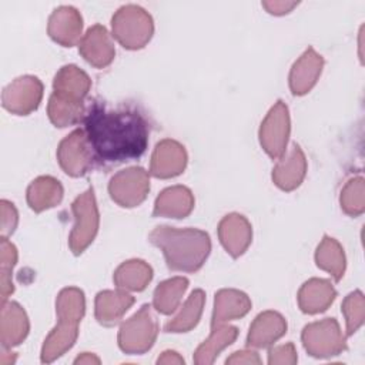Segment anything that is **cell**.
I'll return each instance as SVG.
<instances>
[{
  "instance_id": "44dd1931",
  "label": "cell",
  "mask_w": 365,
  "mask_h": 365,
  "mask_svg": "<svg viewBox=\"0 0 365 365\" xmlns=\"http://www.w3.org/2000/svg\"><path fill=\"white\" fill-rule=\"evenodd\" d=\"M325 282L327 281H322V279H311L309 282H307L302 287V289L299 292V305L304 312L315 314V312H321L327 308V305L329 302H327L322 298H318V292L324 287Z\"/></svg>"
},
{
  "instance_id": "8fae6325",
  "label": "cell",
  "mask_w": 365,
  "mask_h": 365,
  "mask_svg": "<svg viewBox=\"0 0 365 365\" xmlns=\"http://www.w3.org/2000/svg\"><path fill=\"white\" fill-rule=\"evenodd\" d=\"M338 324L334 318H327L322 322H315L311 325H307L302 332V341L304 346L321 339L325 341V349H327V356L329 355H336L341 349L345 348L344 338H341L338 332Z\"/></svg>"
},
{
  "instance_id": "277c9868",
  "label": "cell",
  "mask_w": 365,
  "mask_h": 365,
  "mask_svg": "<svg viewBox=\"0 0 365 365\" xmlns=\"http://www.w3.org/2000/svg\"><path fill=\"white\" fill-rule=\"evenodd\" d=\"M157 324L150 312V305H144L138 314L123 324L118 344L124 352L141 354L153 346Z\"/></svg>"
},
{
  "instance_id": "e0dca14e",
  "label": "cell",
  "mask_w": 365,
  "mask_h": 365,
  "mask_svg": "<svg viewBox=\"0 0 365 365\" xmlns=\"http://www.w3.org/2000/svg\"><path fill=\"white\" fill-rule=\"evenodd\" d=\"M57 190H63V188L58 181L56 182L54 178L51 177L37 178L36 181H33V184L29 187V191H27L29 205L34 211H41L44 208L53 207L61 200L63 194H47V192H53Z\"/></svg>"
},
{
  "instance_id": "9c48e42d",
  "label": "cell",
  "mask_w": 365,
  "mask_h": 365,
  "mask_svg": "<svg viewBox=\"0 0 365 365\" xmlns=\"http://www.w3.org/2000/svg\"><path fill=\"white\" fill-rule=\"evenodd\" d=\"M287 329V324L281 315L277 312H264L257 317L254 321L250 335H248V345L264 348L284 335Z\"/></svg>"
},
{
  "instance_id": "ba28073f",
  "label": "cell",
  "mask_w": 365,
  "mask_h": 365,
  "mask_svg": "<svg viewBox=\"0 0 365 365\" xmlns=\"http://www.w3.org/2000/svg\"><path fill=\"white\" fill-rule=\"evenodd\" d=\"M1 345L11 348L19 345L29 332V322L24 311L16 302L3 304L1 309Z\"/></svg>"
},
{
  "instance_id": "ac0fdd59",
  "label": "cell",
  "mask_w": 365,
  "mask_h": 365,
  "mask_svg": "<svg viewBox=\"0 0 365 365\" xmlns=\"http://www.w3.org/2000/svg\"><path fill=\"white\" fill-rule=\"evenodd\" d=\"M204 304V292L201 289H195L188 301L185 302L181 314L173 321L165 325L167 332H185L191 329L200 319L201 311Z\"/></svg>"
},
{
  "instance_id": "30bf717a",
  "label": "cell",
  "mask_w": 365,
  "mask_h": 365,
  "mask_svg": "<svg viewBox=\"0 0 365 365\" xmlns=\"http://www.w3.org/2000/svg\"><path fill=\"white\" fill-rule=\"evenodd\" d=\"M80 50L84 58L96 67L107 66L114 56V50L108 41L107 31L101 26H94L88 30Z\"/></svg>"
},
{
  "instance_id": "4fadbf2b",
  "label": "cell",
  "mask_w": 365,
  "mask_h": 365,
  "mask_svg": "<svg viewBox=\"0 0 365 365\" xmlns=\"http://www.w3.org/2000/svg\"><path fill=\"white\" fill-rule=\"evenodd\" d=\"M220 238L222 245L232 257H238L244 252L250 242V225L242 215L235 214V231L232 225V217L227 215L220 224Z\"/></svg>"
},
{
  "instance_id": "2e32d148",
  "label": "cell",
  "mask_w": 365,
  "mask_h": 365,
  "mask_svg": "<svg viewBox=\"0 0 365 365\" xmlns=\"http://www.w3.org/2000/svg\"><path fill=\"white\" fill-rule=\"evenodd\" d=\"M237 334L238 331L234 327H212L211 336L197 349L194 361L197 364H211L222 348L232 344V341L237 338Z\"/></svg>"
},
{
  "instance_id": "603a6c76",
  "label": "cell",
  "mask_w": 365,
  "mask_h": 365,
  "mask_svg": "<svg viewBox=\"0 0 365 365\" xmlns=\"http://www.w3.org/2000/svg\"><path fill=\"white\" fill-rule=\"evenodd\" d=\"M232 362H257L259 364V358L255 352H234V355L231 358L227 359V364H232Z\"/></svg>"
},
{
  "instance_id": "3957f363",
  "label": "cell",
  "mask_w": 365,
  "mask_h": 365,
  "mask_svg": "<svg viewBox=\"0 0 365 365\" xmlns=\"http://www.w3.org/2000/svg\"><path fill=\"white\" fill-rule=\"evenodd\" d=\"M58 327L48 335L41 351V361L51 362L68 349L77 336V322L84 314V295L77 288L61 291L57 299Z\"/></svg>"
},
{
  "instance_id": "ffe728a7",
  "label": "cell",
  "mask_w": 365,
  "mask_h": 365,
  "mask_svg": "<svg viewBox=\"0 0 365 365\" xmlns=\"http://www.w3.org/2000/svg\"><path fill=\"white\" fill-rule=\"evenodd\" d=\"M285 165L289 168V171L287 173H281V174H272L275 184L279 185L284 190H292L295 187L299 185L302 177H304V170H305V161H304V155L299 150V147L297 144H294V150L292 154L289 157V161L285 163Z\"/></svg>"
},
{
  "instance_id": "9a60e30c",
  "label": "cell",
  "mask_w": 365,
  "mask_h": 365,
  "mask_svg": "<svg viewBox=\"0 0 365 365\" xmlns=\"http://www.w3.org/2000/svg\"><path fill=\"white\" fill-rule=\"evenodd\" d=\"M192 208V197L190 190L184 187H173L161 192V197L155 201L154 215L165 214L174 218L187 215Z\"/></svg>"
},
{
  "instance_id": "7402d4cb",
  "label": "cell",
  "mask_w": 365,
  "mask_h": 365,
  "mask_svg": "<svg viewBox=\"0 0 365 365\" xmlns=\"http://www.w3.org/2000/svg\"><path fill=\"white\" fill-rule=\"evenodd\" d=\"M268 361H269V364H274V362H295L297 356H295L294 345L288 344V345L271 349Z\"/></svg>"
},
{
  "instance_id": "5b68a950",
  "label": "cell",
  "mask_w": 365,
  "mask_h": 365,
  "mask_svg": "<svg viewBox=\"0 0 365 365\" xmlns=\"http://www.w3.org/2000/svg\"><path fill=\"white\" fill-rule=\"evenodd\" d=\"M93 194V188H90L73 202V211L76 214L77 224L71 234L70 245L74 254L83 252V250L93 241L97 232L98 214Z\"/></svg>"
},
{
  "instance_id": "7a4b0ae2",
  "label": "cell",
  "mask_w": 365,
  "mask_h": 365,
  "mask_svg": "<svg viewBox=\"0 0 365 365\" xmlns=\"http://www.w3.org/2000/svg\"><path fill=\"white\" fill-rule=\"evenodd\" d=\"M151 242L164 250L171 269L197 271L210 252V237L200 230H174L158 227Z\"/></svg>"
},
{
  "instance_id": "6da1fadb",
  "label": "cell",
  "mask_w": 365,
  "mask_h": 365,
  "mask_svg": "<svg viewBox=\"0 0 365 365\" xmlns=\"http://www.w3.org/2000/svg\"><path fill=\"white\" fill-rule=\"evenodd\" d=\"M91 158L100 164L140 158L148 144V124L135 108H107L93 103L83 117Z\"/></svg>"
},
{
  "instance_id": "d6986e66",
  "label": "cell",
  "mask_w": 365,
  "mask_h": 365,
  "mask_svg": "<svg viewBox=\"0 0 365 365\" xmlns=\"http://www.w3.org/2000/svg\"><path fill=\"white\" fill-rule=\"evenodd\" d=\"M187 285L188 281L185 278H173L160 284L154 294L155 309L163 314H171L175 309L181 294L187 289Z\"/></svg>"
},
{
  "instance_id": "8992f818",
  "label": "cell",
  "mask_w": 365,
  "mask_h": 365,
  "mask_svg": "<svg viewBox=\"0 0 365 365\" xmlns=\"http://www.w3.org/2000/svg\"><path fill=\"white\" fill-rule=\"evenodd\" d=\"M43 86L36 77L24 76L13 81L3 91V106L11 113L27 114L37 108Z\"/></svg>"
},
{
  "instance_id": "5bb4252c",
  "label": "cell",
  "mask_w": 365,
  "mask_h": 365,
  "mask_svg": "<svg viewBox=\"0 0 365 365\" xmlns=\"http://www.w3.org/2000/svg\"><path fill=\"white\" fill-rule=\"evenodd\" d=\"M133 302L134 298L124 292H100L96 299V317L98 322L104 325L115 324L121 314L127 311Z\"/></svg>"
},
{
  "instance_id": "7c38bea8",
  "label": "cell",
  "mask_w": 365,
  "mask_h": 365,
  "mask_svg": "<svg viewBox=\"0 0 365 365\" xmlns=\"http://www.w3.org/2000/svg\"><path fill=\"white\" fill-rule=\"evenodd\" d=\"M289 133V120H288V110L287 106H284L282 101H278L275 107L269 111L268 117L265 118L262 127H261V144L265 147L272 135L275 134L277 140V147L279 154L282 155L287 144Z\"/></svg>"
},
{
  "instance_id": "52a82bcc",
  "label": "cell",
  "mask_w": 365,
  "mask_h": 365,
  "mask_svg": "<svg viewBox=\"0 0 365 365\" xmlns=\"http://www.w3.org/2000/svg\"><path fill=\"white\" fill-rule=\"evenodd\" d=\"M60 164L70 175H83L91 161V154L83 130H76L67 135L58 148Z\"/></svg>"
}]
</instances>
